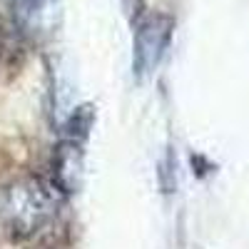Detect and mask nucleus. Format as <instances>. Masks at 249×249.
<instances>
[{"label":"nucleus","mask_w":249,"mask_h":249,"mask_svg":"<svg viewBox=\"0 0 249 249\" xmlns=\"http://www.w3.org/2000/svg\"><path fill=\"white\" fill-rule=\"evenodd\" d=\"M18 13L28 28H43L53 18V0H20Z\"/></svg>","instance_id":"nucleus-3"},{"label":"nucleus","mask_w":249,"mask_h":249,"mask_svg":"<svg viewBox=\"0 0 249 249\" xmlns=\"http://www.w3.org/2000/svg\"><path fill=\"white\" fill-rule=\"evenodd\" d=\"M55 207L57 202L48 187L43 182L28 179L8 190L0 214H3V224L15 237H30L55 217Z\"/></svg>","instance_id":"nucleus-1"},{"label":"nucleus","mask_w":249,"mask_h":249,"mask_svg":"<svg viewBox=\"0 0 249 249\" xmlns=\"http://www.w3.org/2000/svg\"><path fill=\"white\" fill-rule=\"evenodd\" d=\"M167 35H170V23L164 18H150L140 30L135 40V65L140 75H147L155 70L160 62L164 45H167Z\"/></svg>","instance_id":"nucleus-2"}]
</instances>
